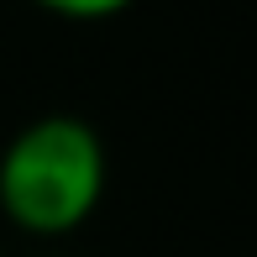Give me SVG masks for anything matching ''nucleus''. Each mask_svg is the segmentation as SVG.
<instances>
[{
    "label": "nucleus",
    "instance_id": "nucleus-2",
    "mask_svg": "<svg viewBox=\"0 0 257 257\" xmlns=\"http://www.w3.org/2000/svg\"><path fill=\"white\" fill-rule=\"evenodd\" d=\"M37 6L68 21H105V16H121L132 0H37Z\"/></svg>",
    "mask_w": 257,
    "mask_h": 257
},
{
    "label": "nucleus",
    "instance_id": "nucleus-1",
    "mask_svg": "<svg viewBox=\"0 0 257 257\" xmlns=\"http://www.w3.org/2000/svg\"><path fill=\"white\" fill-rule=\"evenodd\" d=\"M105 142L84 115H37L0 153V210L27 236H68L105 200Z\"/></svg>",
    "mask_w": 257,
    "mask_h": 257
}]
</instances>
